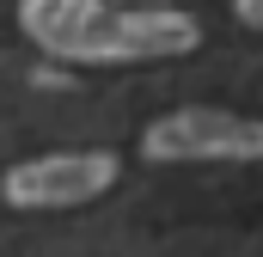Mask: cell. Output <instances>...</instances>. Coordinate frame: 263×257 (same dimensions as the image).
Returning <instances> with one entry per match:
<instances>
[{
  "label": "cell",
  "instance_id": "1",
  "mask_svg": "<svg viewBox=\"0 0 263 257\" xmlns=\"http://www.w3.org/2000/svg\"><path fill=\"white\" fill-rule=\"evenodd\" d=\"M18 25L62 62H153L196 49V19L123 0H18Z\"/></svg>",
  "mask_w": 263,
  "mask_h": 257
},
{
  "label": "cell",
  "instance_id": "2",
  "mask_svg": "<svg viewBox=\"0 0 263 257\" xmlns=\"http://www.w3.org/2000/svg\"><path fill=\"white\" fill-rule=\"evenodd\" d=\"M147 159H263V117L220 104H184L147 128Z\"/></svg>",
  "mask_w": 263,
  "mask_h": 257
},
{
  "label": "cell",
  "instance_id": "3",
  "mask_svg": "<svg viewBox=\"0 0 263 257\" xmlns=\"http://www.w3.org/2000/svg\"><path fill=\"white\" fill-rule=\"evenodd\" d=\"M110 184H117L110 153H37L0 178V196L12 208H73V202L104 196Z\"/></svg>",
  "mask_w": 263,
  "mask_h": 257
},
{
  "label": "cell",
  "instance_id": "4",
  "mask_svg": "<svg viewBox=\"0 0 263 257\" xmlns=\"http://www.w3.org/2000/svg\"><path fill=\"white\" fill-rule=\"evenodd\" d=\"M233 12H239V25L263 31V0H233Z\"/></svg>",
  "mask_w": 263,
  "mask_h": 257
},
{
  "label": "cell",
  "instance_id": "5",
  "mask_svg": "<svg viewBox=\"0 0 263 257\" xmlns=\"http://www.w3.org/2000/svg\"><path fill=\"white\" fill-rule=\"evenodd\" d=\"M123 6H165V0H123Z\"/></svg>",
  "mask_w": 263,
  "mask_h": 257
}]
</instances>
